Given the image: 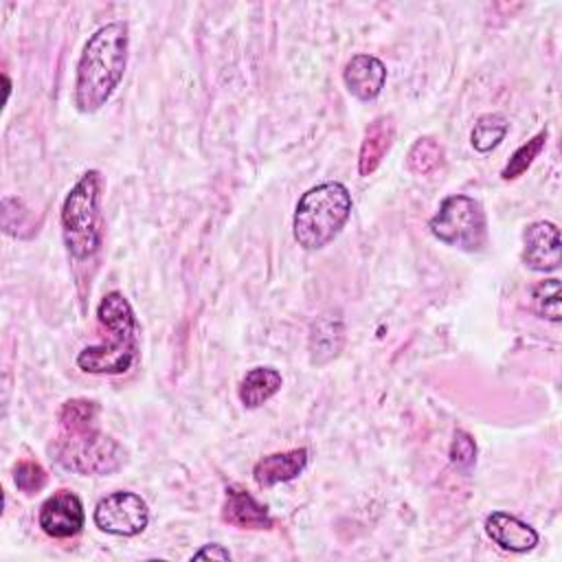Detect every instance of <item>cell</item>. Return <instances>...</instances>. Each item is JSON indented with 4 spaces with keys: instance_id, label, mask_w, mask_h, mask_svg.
Here are the masks:
<instances>
[{
    "instance_id": "cell-21",
    "label": "cell",
    "mask_w": 562,
    "mask_h": 562,
    "mask_svg": "<svg viewBox=\"0 0 562 562\" xmlns=\"http://www.w3.org/2000/svg\"><path fill=\"white\" fill-rule=\"evenodd\" d=\"M533 312L553 323L560 321V279H547L531 288Z\"/></svg>"
},
{
    "instance_id": "cell-4",
    "label": "cell",
    "mask_w": 562,
    "mask_h": 562,
    "mask_svg": "<svg viewBox=\"0 0 562 562\" xmlns=\"http://www.w3.org/2000/svg\"><path fill=\"white\" fill-rule=\"evenodd\" d=\"M103 176L97 169L86 171L68 191L61 204V233L68 252L75 259L92 257L103 241L101 217Z\"/></svg>"
},
{
    "instance_id": "cell-23",
    "label": "cell",
    "mask_w": 562,
    "mask_h": 562,
    "mask_svg": "<svg viewBox=\"0 0 562 562\" xmlns=\"http://www.w3.org/2000/svg\"><path fill=\"white\" fill-rule=\"evenodd\" d=\"M450 463L461 470V472H470L472 465L476 463V443L472 439L470 432L465 430H457L452 441H450V450H448Z\"/></svg>"
},
{
    "instance_id": "cell-8",
    "label": "cell",
    "mask_w": 562,
    "mask_h": 562,
    "mask_svg": "<svg viewBox=\"0 0 562 562\" xmlns=\"http://www.w3.org/2000/svg\"><path fill=\"white\" fill-rule=\"evenodd\" d=\"M40 527L50 538H72L83 527V505L81 498L70 490H59L48 496L40 507Z\"/></svg>"
},
{
    "instance_id": "cell-15",
    "label": "cell",
    "mask_w": 562,
    "mask_h": 562,
    "mask_svg": "<svg viewBox=\"0 0 562 562\" xmlns=\"http://www.w3.org/2000/svg\"><path fill=\"white\" fill-rule=\"evenodd\" d=\"M281 384H283V378L277 369H272V367H252L241 378L237 395H239V402L246 408H259L272 395L279 393Z\"/></svg>"
},
{
    "instance_id": "cell-6",
    "label": "cell",
    "mask_w": 562,
    "mask_h": 562,
    "mask_svg": "<svg viewBox=\"0 0 562 562\" xmlns=\"http://www.w3.org/2000/svg\"><path fill=\"white\" fill-rule=\"evenodd\" d=\"M428 228L439 241L465 252H479L487 241L483 206L463 193L443 198L437 213L428 220Z\"/></svg>"
},
{
    "instance_id": "cell-24",
    "label": "cell",
    "mask_w": 562,
    "mask_h": 562,
    "mask_svg": "<svg viewBox=\"0 0 562 562\" xmlns=\"http://www.w3.org/2000/svg\"><path fill=\"white\" fill-rule=\"evenodd\" d=\"M202 558L231 560V553H228V549H224L222 544H217V542H211V544H204L200 551H195V553H193V560H202Z\"/></svg>"
},
{
    "instance_id": "cell-17",
    "label": "cell",
    "mask_w": 562,
    "mask_h": 562,
    "mask_svg": "<svg viewBox=\"0 0 562 562\" xmlns=\"http://www.w3.org/2000/svg\"><path fill=\"white\" fill-rule=\"evenodd\" d=\"M507 130H509V123L503 114H498V112L481 114L470 132V143L476 151L487 154L503 143Z\"/></svg>"
},
{
    "instance_id": "cell-20",
    "label": "cell",
    "mask_w": 562,
    "mask_h": 562,
    "mask_svg": "<svg viewBox=\"0 0 562 562\" xmlns=\"http://www.w3.org/2000/svg\"><path fill=\"white\" fill-rule=\"evenodd\" d=\"M544 143H547V130L538 132L533 138H529L527 143H522L507 160V165L503 167L501 171V178L503 180H516L518 176H522L531 162L538 158V154L544 149Z\"/></svg>"
},
{
    "instance_id": "cell-16",
    "label": "cell",
    "mask_w": 562,
    "mask_h": 562,
    "mask_svg": "<svg viewBox=\"0 0 562 562\" xmlns=\"http://www.w3.org/2000/svg\"><path fill=\"white\" fill-rule=\"evenodd\" d=\"M345 342V327L340 318H331V316H321L314 325H312V334H310V360L312 364H325L331 358H336L342 349Z\"/></svg>"
},
{
    "instance_id": "cell-1",
    "label": "cell",
    "mask_w": 562,
    "mask_h": 562,
    "mask_svg": "<svg viewBox=\"0 0 562 562\" xmlns=\"http://www.w3.org/2000/svg\"><path fill=\"white\" fill-rule=\"evenodd\" d=\"M127 48L130 31L125 22H110L88 37L77 61L72 94L81 114L101 110L119 88L127 66Z\"/></svg>"
},
{
    "instance_id": "cell-3",
    "label": "cell",
    "mask_w": 562,
    "mask_h": 562,
    "mask_svg": "<svg viewBox=\"0 0 562 562\" xmlns=\"http://www.w3.org/2000/svg\"><path fill=\"white\" fill-rule=\"evenodd\" d=\"M351 215V193L342 182H321L307 189L294 209L292 233L301 248L321 250Z\"/></svg>"
},
{
    "instance_id": "cell-19",
    "label": "cell",
    "mask_w": 562,
    "mask_h": 562,
    "mask_svg": "<svg viewBox=\"0 0 562 562\" xmlns=\"http://www.w3.org/2000/svg\"><path fill=\"white\" fill-rule=\"evenodd\" d=\"M97 419H99V404L94 400H86V397L66 400L57 413L59 430H77V428L97 426Z\"/></svg>"
},
{
    "instance_id": "cell-12",
    "label": "cell",
    "mask_w": 562,
    "mask_h": 562,
    "mask_svg": "<svg viewBox=\"0 0 562 562\" xmlns=\"http://www.w3.org/2000/svg\"><path fill=\"white\" fill-rule=\"evenodd\" d=\"M342 81L347 90L360 99V101H371L375 99L386 81V66L373 57V55H353L342 70Z\"/></svg>"
},
{
    "instance_id": "cell-7",
    "label": "cell",
    "mask_w": 562,
    "mask_h": 562,
    "mask_svg": "<svg viewBox=\"0 0 562 562\" xmlns=\"http://www.w3.org/2000/svg\"><path fill=\"white\" fill-rule=\"evenodd\" d=\"M94 525L112 536H138L149 522L145 498L130 490H119L101 498L94 507Z\"/></svg>"
},
{
    "instance_id": "cell-14",
    "label": "cell",
    "mask_w": 562,
    "mask_h": 562,
    "mask_svg": "<svg viewBox=\"0 0 562 562\" xmlns=\"http://www.w3.org/2000/svg\"><path fill=\"white\" fill-rule=\"evenodd\" d=\"M393 138H395V123H393L391 114L375 116L367 125L362 143H360V154H358V173L362 178L371 176L380 167L382 158L386 156V151L393 145Z\"/></svg>"
},
{
    "instance_id": "cell-2",
    "label": "cell",
    "mask_w": 562,
    "mask_h": 562,
    "mask_svg": "<svg viewBox=\"0 0 562 562\" xmlns=\"http://www.w3.org/2000/svg\"><path fill=\"white\" fill-rule=\"evenodd\" d=\"M97 321L108 331L110 342L83 347L77 353V367L92 375L125 373L138 351V323L123 292H108L97 305Z\"/></svg>"
},
{
    "instance_id": "cell-22",
    "label": "cell",
    "mask_w": 562,
    "mask_h": 562,
    "mask_svg": "<svg viewBox=\"0 0 562 562\" xmlns=\"http://www.w3.org/2000/svg\"><path fill=\"white\" fill-rule=\"evenodd\" d=\"M46 481H48V474L37 461L24 459V461H18L13 468V483L24 494H37L46 485Z\"/></svg>"
},
{
    "instance_id": "cell-13",
    "label": "cell",
    "mask_w": 562,
    "mask_h": 562,
    "mask_svg": "<svg viewBox=\"0 0 562 562\" xmlns=\"http://www.w3.org/2000/svg\"><path fill=\"white\" fill-rule=\"evenodd\" d=\"M307 465V450L292 448L283 452H272L261 457L252 468V479L259 487H272L277 483H285L296 479Z\"/></svg>"
},
{
    "instance_id": "cell-18",
    "label": "cell",
    "mask_w": 562,
    "mask_h": 562,
    "mask_svg": "<svg viewBox=\"0 0 562 562\" xmlns=\"http://www.w3.org/2000/svg\"><path fill=\"white\" fill-rule=\"evenodd\" d=\"M443 162V147L435 136H419L406 156V165L413 173L428 176Z\"/></svg>"
},
{
    "instance_id": "cell-11",
    "label": "cell",
    "mask_w": 562,
    "mask_h": 562,
    "mask_svg": "<svg viewBox=\"0 0 562 562\" xmlns=\"http://www.w3.org/2000/svg\"><path fill=\"white\" fill-rule=\"evenodd\" d=\"M485 533L492 538V542L512 553L531 551L540 540L538 531L529 522L507 512H492L485 518Z\"/></svg>"
},
{
    "instance_id": "cell-10",
    "label": "cell",
    "mask_w": 562,
    "mask_h": 562,
    "mask_svg": "<svg viewBox=\"0 0 562 562\" xmlns=\"http://www.w3.org/2000/svg\"><path fill=\"white\" fill-rule=\"evenodd\" d=\"M222 520L239 529H272L274 525L268 507L241 485H228L224 490Z\"/></svg>"
},
{
    "instance_id": "cell-5",
    "label": "cell",
    "mask_w": 562,
    "mask_h": 562,
    "mask_svg": "<svg viewBox=\"0 0 562 562\" xmlns=\"http://www.w3.org/2000/svg\"><path fill=\"white\" fill-rule=\"evenodd\" d=\"M48 452L61 468L88 476L112 474L127 463V450L99 426L59 430Z\"/></svg>"
},
{
    "instance_id": "cell-9",
    "label": "cell",
    "mask_w": 562,
    "mask_h": 562,
    "mask_svg": "<svg viewBox=\"0 0 562 562\" xmlns=\"http://www.w3.org/2000/svg\"><path fill=\"white\" fill-rule=\"evenodd\" d=\"M522 263L536 272H551L562 261L560 228L553 222H531L522 233Z\"/></svg>"
}]
</instances>
